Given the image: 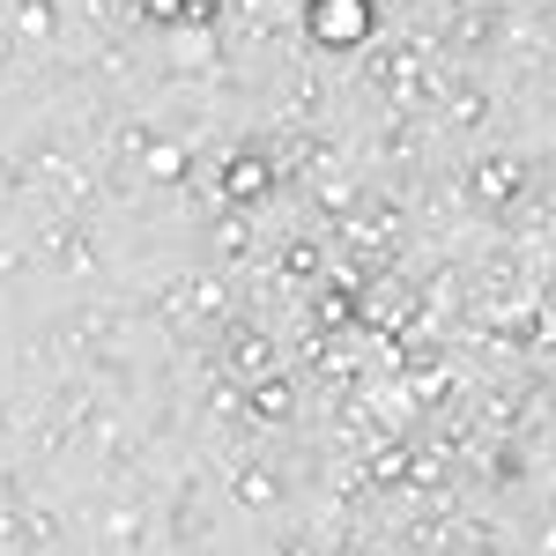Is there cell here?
<instances>
[{"label": "cell", "instance_id": "obj_1", "mask_svg": "<svg viewBox=\"0 0 556 556\" xmlns=\"http://www.w3.org/2000/svg\"><path fill=\"white\" fill-rule=\"evenodd\" d=\"M371 23H379V8H371V0H312V8H304V30L327 45V52L364 45V38H371Z\"/></svg>", "mask_w": 556, "mask_h": 556}, {"label": "cell", "instance_id": "obj_2", "mask_svg": "<svg viewBox=\"0 0 556 556\" xmlns=\"http://www.w3.org/2000/svg\"><path fill=\"white\" fill-rule=\"evenodd\" d=\"M267 186H275L267 156H230V172H223V193H230V201H260Z\"/></svg>", "mask_w": 556, "mask_h": 556}, {"label": "cell", "instance_id": "obj_5", "mask_svg": "<svg viewBox=\"0 0 556 556\" xmlns=\"http://www.w3.org/2000/svg\"><path fill=\"white\" fill-rule=\"evenodd\" d=\"M238 497H245V505H267V497H275V475H245Z\"/></svg>", "mask_w": 556, "mask_h": 556}, {"label": "cell", "instance_id": "obj_6", "mask_svg": "<svg viewBox=\"0 0 556 556\" xmlns=\"http://www.w3.org/2000/svg\"><path fill=\"white\" fill-rule=\"evenodd\" d=\"M193 8H201V0H149V15H156V23H178V15H193Z\"/></svg>", "mask_w": 556, "mask_h": 556}, {"label": "cell", "instance_id": "obj_3", "mask_svg": "<svg viewBox=\"0 0 556 556\" xmlns=\"http://www.w3.org/2000/svg\"><path fill=\"white\" fill-rule=\"evenodd\" d=\"M253 416H267V424H275V416H290V386H282V379H260L253 386Z\"/></svg>", "mask_w": 556, "mask_h": 556}, {"label": "cell", "instance_id": "obj_4", "mask_svg": "<svg viewBox=\"0 0 556 556\" xmlns=\"http://www.w3.org/2000/svg\"><path fill=\"white\" fill-rule=\"evenodd\" d=\"M178 172H186V149L156 141V149H149V178H178Z\"/></svg>", "mask_w": 556, "mask_h": 556}]
</instances>
